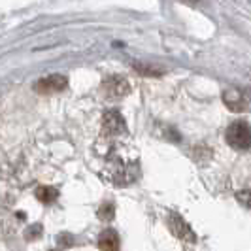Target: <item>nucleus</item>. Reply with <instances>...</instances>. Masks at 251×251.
<instances>
[{
  "label": "nucleus",
  "mask_w": 251,
  "mask_h": 251,
  "mask_svg": "<svg viewBox=\"0 0 251 251\" xmlns=\"http://www.w3.org/2000/svg\"><path fill=\"white\" fill-rule=\"evenodd\" d=\"M236 199H238L240 204H244L246 208H251V185L238 191V193H236Z\"/></svg>",
  "instance_id": "obj_9"
},
{
  "label": "nucleus",
  "mask_w": 251,
  "mask_h": 251,
  "mask_svg": "<svg viewBox=\"0 0 251 251\" xmlns=\"http://www.w3.org/2000/svg\"><path fill=\"white\" fill-rule=\"evenodd\" d=\"M99 248H100V251H119V248H121L119 234L113 228H106L99 236Z\"/></svg>",
  "instance_id": "obj_7"
},
{
  "label": "nucleus",
  "mask_w": 251,
  "mask_h": 251,
  "mask_svg": "<svg viewBox=\"0 0 251 251\" xmlns=\"http://www.w3.org/2000/svg\"><path fill=\"white\" fill-rule=\"evenodd\" d=\"M66 85H68V79L64 75L51 74L48 77L38 79L36 83H34V89H36V93H40V95H50V93L63 91V89H66Z\"/></svg>",
  "instance_id": "obj_5"
},
{
  "label": "nucleus",
  "mask_w": 251,
  "mask_h": 251,
  "mask_svg": "<svg viewBox=\"0 0 251 251\" xmlns=\"http://www.w3.org/2000/svg\"><path fill=\"white\" fill-rule=\"evenodd\" d=\"M168 228H170V232H172L177 240H181L183 244H195V242H197V234L193 232V228L189 226V223L179 214L168 215Z\"/></svg>",
  "instance_id": "obj_4"
},
{
  "label": "nucleus",
  "mask_w": 251,
  "mask_h": 251,
  "mask_svg": "<svg viewBox=\"0 0 251 251\" xmlns=\"http://www.w3.org/2000/svg\"><path fill=\"white\" fill-rule=\"evenodd\" d=\"M226 142L230 148L240 151L251 150V126L246 121H234L226 128Z\"/></svg>",
  "instance_id": "obj_1"
},
{
  "label": "nucleus",
  "mask_w": 251,
  "mask_h": 251,
  "mask_svg": "<svg viewBox=\"0 0 251 251\" xmlns=\"http://www.w3.org/2000/svg\"><path fill=\"white\" fill-rule=\"evenodd\" d=\"M72 236H70V234H61V236H59V244H61V246H64V248H68V246H72V244H74V242H72Z\"/></svg>",
  "instance_id": "obj_12"
},
{
  "label": "nucleus",
  "mask_w": 251,
  "mask_h": 251,
  "mask_svg": "<svg viewBox=\"0 0 251 251\" xmlns=\"http://www.w3.org/2000/svg\"><path fill=\"white\" fill-rule=\"evenodd\" d=\"M42 236V225H32V226H28L25 230V238L26 240H38Z\"/></svg>",
  "instance_id": "obj_11"
},
{
  "label": "nucleus",
  "mask_w": 251,
  "mask_h": 251,
  "mask_svg": "<svg viewBox=\"0 0 251 251\" xmlns=\"http://www.w3.org/2000/svg\"><path fill=\"white\" fill-rule=\"evenodd\" d=\"M59 197V191L53 187H48V185H42V187L36 189V199L44 204H51V202L57 201Z\"/></svg>",
  "instance_id": "obj_8"
},
{
  "label": "nucleus",
  "mask_w": 251,
  "mask_h": 251,
  "mask_svg": "<svg viewBox=\"0 0 251 251\" xmlns=\"http://www.w3.org/2000/svg\"><path fill=\"white\" fill-rule=\"evenodd\" d=\"M102 134L106 138H119L126 134V125L123 115L115 110L104 113V121H102Z\"/></svg>",
  "instance_id": "obj_2"
},
{
  "label": "nucleus",
  "mask_w": 251,
  "mask_h": 251,
  "mask_svg": "<svg viewBox=\"0 0 251 251\" xmlns=\"http://www.w3.org/2000/svg\"><path fill=\"white\" fill-rule=\"evenodd\" d=\"M102 89H104L106 97H110V99H121V97L128 95L130 83L126 81L125 77H121V75H112V77H108L104 81Z\"/></svg>",
  "instance_id": "obj_6"
},
{
  "label": "nucleus",
  "mask_w": 251,
  "mask_h": 251,
  "mask_svg": "<svg viewBox=\"0 0 251 251\" xmlns=\"http://www.w3.org/2000/svg\"><path fill=\"white\" fill-rule=\"evenodd\" d=\"M113 204H104L100 206V210H99V217H100L102 221H112L113 219Z\"/></svg>",
  "instance_id": "obj_10"
},
{
  "label": "nucleus",
  "mask_w": 251,
  "mask_h": 251,
  "mask_svg": "<svg viewBox=\"0 0 251 251\" xmlns=\"http://www.w3.org/2000/svg\"><path fill=\"white\" fill-rule=\"evenodd\" d=\"M223 102L230 112H248L251 104V93L248 89H226Z\"/></svg>",
  "instance_id": "obj_3"
}]
</instances>
